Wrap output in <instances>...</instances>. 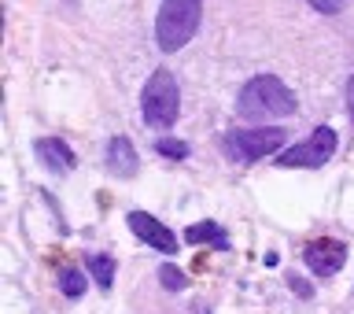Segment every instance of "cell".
<instances>
[{"label": "cell", "instance_id": "6", "mask_svg": "<svg viewBox=\"0 0 354 314\" xmlns=\"http://www.w3.org/2000/svg\"><path fill=\"white\" fill-rule=\"evenodd\" d=\"M303 259H306V266L314 274H321V277H332L343 266V259H347V248H343L339 241H328V237H321V241H314V244H306V252H303Z\"/></svg>", "mask_w": 354, "mask_h": 314}, {"label": "cell", "instance_id": "10", "mask_svg": "<svg viewBox=\"0 0 354 314\" xmlns=\"http://www.w3.org/2000/svg\"><path fill=\"white\" fill-rule=\"evenodd\" d=\"M185 241H188V244H214V248H229L225 229L214 226V222H203V226H188V229H185Z\"/></svg>", "mask_w": 354, "mask_h": 314}, {"label": "cell", "instance_id": "5", "mask_svg": "<svg viewBox=\"0 0 354 314\" xmlns=\"http://www.w3.org/2000/svg\"><path fill=\"white\" fill-rule=\"evenodd\" d=\"M336 152V133L328 126H317L303 144H292L288 152H281V166H325Z\"/></svg>", "mask_w": 354, "mask_h": 314}, {"label": "cell", "instance_id": "14", "mask_svg": "<svg viewBox=\"0 0 354 314\" xmlns=\"http://www.w3.org/2000/svg\"><path fill=\"white\" fill-rule=\"evenodd\" d=\"M159 281H162V288H170V293H181V288H185V274L177 270V266L162 263L159 266Z\"/></svg>", "mask_w": 354, "mask_h": 314}, {"label": "cell", "instance_id": "8", "mask_svg": "<svg viewBox=\"0 0 354 314\" xmlns=\"http://www.w3.org/2000/svg\"><path fill=\"white\" fill-rule=\"evenodd\" d=\"M33 152H37V159L55 174L74 171V152L66 148V141H59V137H41L37 144H33Z\"/></svg>", "mask_w": 354, "mask_h": 314}, {"label": "cell", "instance_id": "16", "mask_svg": "<svg viewBox=\"0 0 354 314\" xmlns=\"http://www.w3.org/2000/svg\"><path fill=\"white\" fill-rule=\"evenodd\" d=\"M347 115L354 122V74H351V82H347Z\"/></svg>", "mask_w": 354, "mask_h": 314}, {"label": "cell", "instance_id": "1", "mask_svg": "<svg viewBox=\"0 0 354 314\" xmlns=\"http://www.w3.org/2000/svg\"><path fill=\"white\" fill-rule=\"evenodd\" d=\"M240 119L266 122V119H288L295 111V93L277 74H254L236 96Z\"/></svg>", "mask_w": 354, "mask_h": 314}, {"label": "cell", "instance_id": "9", "mask_svg": "<svg viewBox=\"0 0 354 314\" xmlns=\"http://www.w3.org/2000/svg\"><path fill=\"white\" fill-rule=\"evenodd\" d=\"M137 152H133V144L126 137H115L107 144V171L118 174V177H133L137 174Z\"/></svg>", "mask_w": 354, "mask_h": 314}, {"label": "cell", "instance_id": "3", "mask_svg": "<svg viewBox=\"0 0 354 314\" xmlns=\"http://www.w3.org/2000/svg\"><path fill=\"white\" fill-rule=\"evenodd\" d=\"M140 115L151 130H170L177 122V115H181V89H177V78L170 71H155L144 82Z\"/></svg>", "mask_w": 354, "mask_h": 314}, {"label": "cell", "instance_id": "11", "mask_svg": "<svg viewBox=\"0 0 354 314\" xmlns=\"http://www.w3.org/2000/svg\"><path fill=\"white\" fill-rule=\"evenodd\" d=\"M85 266H88L93 281H96L100 288H104V293H107L111 285H115V259H111V255L96 252V255H88V259H85Z\"/></svg>", "mask_w": 354, "mask_h": 314}, {"label": "cell", "instance_id": "13", "mask_svg": "<svg viewBox=\"0 0 354 314\" xmlns=\"http://www.w3.org/2000/svg\"><path fill=\"white\" fill-rule=\"evenodd\" d=\"M155 152L166 155V159H188V144L185 141H170V137H159Z\"/></svg>", "mask_w": 354, "mask_h": 314}, {"label": "cell", "instance_id": "15", "mask_svg": "<svg viewBox=\"0 0 354 314\" xmlns=\"http://www.w3.org/2000/svg\"><path fill=\"white\" fill-rule=\"evenodd\" d=\"M343 4H347V0H310V8L321 11V15H339Z\"/></svg>", "mask_w": 354, "mask_h": 314}, {"label": "cell", "instance_id": "2", "mask_svg": "<svg viewBox=\"0 0 354 314\" xmlns=\"http://www.w3.org/2000/svg\"><path fill=\"white\" fill-rule=\"evenodd\" d=\"M203 19V0H162L155 15V41L162 52H177L196 37Z\"/></svg>", "mask_w": 354, "mask_h": 314}, {"label": "cell", "instance_id": "4", "mask_svg": "<svg viewBox=\"0 0 354 314\" xmlns=\"http://www.w3.org/2000/svg\"><path fill=\"white\" fill-rule=\"evenodd\" d=\"M288 133L281 126H259V130H232L225 133V152L232 155L236 163H254L262 155H273L277 148L284 144Z\"/></svg>", "mask_w": 354, "mask_h": 314}, {"label": "cell", "instance_id": "12", "mask_svg": "<svg viewBox=\"0 0 354 314\" xmlns=\"http://www.w3.org/2000/svg\"><path fill=\"white\" fill-rule=\"evenodd\" d=\"M59 288H63V296L77 299V296L85 293V274H82V270H74V266H66V270L59 274Z\"/></svg>", "mask_w": 354, "mask_h": 314}, {"label": "cell", "instance_id": "7", "mask_svg": "<svg viewBox=\"0 0 354 314\" xmlns=\"http://www.w3.org/2000/svg\"><path fill=\"white\" fill-rule=\"evenodd\" d=\"M129 229L137 233V237H140L144 244H151L155 252H177V237H174V229H166L159 218L144 215V211H133V215H129Z\"/></svg>", "mask_w": 354, "mask_h": 314}]
</instances>
